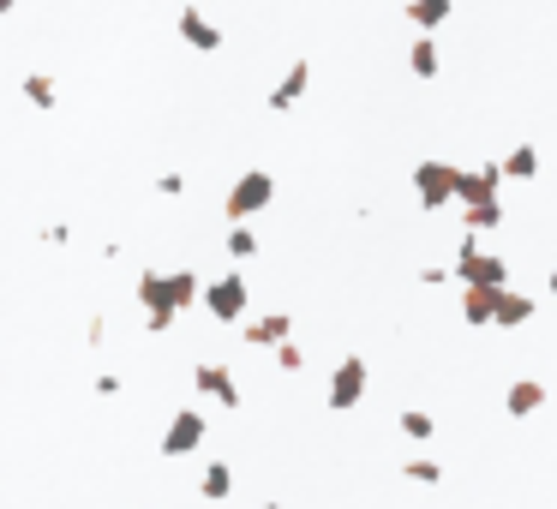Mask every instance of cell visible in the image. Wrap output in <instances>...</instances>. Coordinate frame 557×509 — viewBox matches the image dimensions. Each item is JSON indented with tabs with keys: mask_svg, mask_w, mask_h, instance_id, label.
Here are the masks:
<instances>
[{
	"mask_svg": "<svg viewBox=\"0 0 557 509\" xmlns=\"http://www.w3.org/2000/svg\"><path fill=\"white\" fill-rule=\"evenodd\" d=\"M270 198H276V174H270V168H246V174L228 186L222 210H228V222H234V228H246V216L270 210Z\"/></svg>",
	"mask_w": 557,
	"mask_h": 509,
	"instance_id": "cell-1",
	"label": "cell"
},
{
	"mask_svg": "<svg viewBox=\"0 0 557 509\" xmlns=\"http://www.w3.org/2000/svg\"><path fill=\"white\" fill-rule=\"evenodd\" d=\"M456 282L462 288H510V264L504 258H492V252H480V240H456Z\"/></svg>",
	"mask_w": 557,
	"mask_h": 509,
	"instance_id": "cell-2",
	"label": "cell"
},
{
	"mask_svg": "<svg viewBox=\"0 0 557 509\" xmlns=\"http://www.w3.org/2000/svg\"><path fill=\"white\" fill-rule=\"evenodd\" d=\"M138 306H144V324H150L156 336L174 330L180 306H174V282H168V270H144V276H138Z\"/></svg>",
	"mask_w": 557,
	"mask_h": 509,
	"instance_id": "cell-3",
	"label": "cell"
},
{
	"mask_svg": "<svg viewBox=\"0 0 557 509\" xmlns=\"http://www.w3.org/2000/svg\"><path fill=\"white\" fill-rule=\"evenodd\" d=\"M204 312L216 318V324H240L246 318V306H252V288L240 282V270H228V276H216V282H204Z\"/></svg>",
	"mask_w": 557,
	"mask_h": 509,
	"instance_id": "cell-4",
	"label": "cell"
},
{
	"mask_svg": "<svg viewBox=\"0 0 557 509\" xmlns=\"http://www.w3.org/2000/svg\"><path fill=\"white\" fill-rule=\"evenodd\" d=\"M366 378H372V372H366V360H360V354H348V360L330 372V390H324V402H330L336 414L360 408V402H366Z\"/></svg>",
	"mask_w": 557,
	"mask_h": 509,
	"instance_id": "cell-5",
	"label": "cell"
},
{
	"mask_svg": "<svg viewBox=\"0 0 557 509\" xmlns=\"http://www.w3.org/2000/svg\"><path fill=\"white\" fill-rule=\"evenodd\" d=\"M456 162H420L414 168V192H420V204L426 210H444V204H456Z\"/></svg>",
	"mask_w": 557,
	"mask_h": 509,
	"instance_id": "cell-6",
	"label": "cell"
},
{
	"mask_svg": "<svg viewBox=\"0 0 557 509\" xmlns=\"http://www.w3.org/2000/svg\"><path fill=\"white\" fill-rule=\"evenodd\" d=\"M498 186H504V174H498V162H480V168H462V174H456V204H462V210H474V204H492V198H498Z\"/></svg>",
	"mask_w": 557,
	"mask_h": 509,
	"instance_id": "cell-7",
	"label": "cell"
},
{
	"mask_svg": "<svg viewBox=\"0 0 557 509\" xmlns=\"http://www.w3.org/2000/svg\"><path fill=\"white\" fill-rule=\"evenodd\" d=\"M192 384H198L210 402H222V408H240V384H234V372H228L222 360H198V366H192Z\"/></svg>",
	"mask_w": 557,
	"mask_h": 509,
	"instance_id": "cell-8",
	"label": "cell"
},
{
	"mask_svg": "<svg viewBox=\"0 0 557 509\" xmlns=\"http://www.w3.org/2000/svg\"><path fill=\"white\" fill-rule=\"evenodd\" d=\"M204 432H210V426H204V414H198V408H180V414L168 420V438H162V456H192V450L204 444Z\"/></svg>",
	"mask_w": 557,
	"mask_h": 509,
	"instance_id": "cell-9",
	"label": "cell"
},
{
	"mask_svg": "<svg viewBox=\"0 0 557 509\" xmlns=\"http://www.w3.org/2000/svg\"><path fill=\"white\" fill-rule=\"evenodd\" d=\"M306 84H312V60L300 54V60H294V66H288V72L276 78V90H270V108H276V114H288V108H294V102L306 96Z\"/></svg>",
	"mask_w": 557,
	"mask_h": 509,
	"instance_id": "cell-10",
	"label": "cell"
},
{
	"mask_svg": "<svg viewBox=\"0 0 557 509\" xmlns=\"http://www.w3.org/2000/svg\"><path fill=\"white\" fill-rule=\"evenodd\" d=\"M240 336H246L252 348H270V354H276V348H282V342L294 336V318H288V312H264V318H252V324H246Z\"/></svg>",
	"mask_w": 557,
	"mask_h": 509,
	"instance_id": "cell-11",
	"label": "cell"
},
{
	"mask_svg": "<svg viewBox=\"0 0 557 509\" xmlns=\"http://www.w3.org/2000/svg\"><path fill=\"white\" fill-rule=\"evenodd\" d=\"M174 24H180V36H186L198 54H216V48H222V30H216L198 6H180V18H174Z\"/></svg>",
	"mask_w": 557,
	"mask_h": 509,
	"instance_id": "cell-12",
	"label": "cell"
},
{
	"mask_svg": "<svg viewBox=\"0 0 557 509\" xmlns=\"http://www.w3.org/2000/svg\"><path fill=\"white\" fill-rule=\"evenodd\" d=\"M546 408V384L540 378H516L510 390H504V414L510 420H528V414H540Z\"/></svg>",
	"mask_w": 557,
	"mask_h": 509,
	"instance_id": "cell-13",
	"label": "cell"
},
{
	"mask_svg": "<svg viewBox=\"0 0 557 509\" xmlns=\"http://www.w3.org/2000/svg\"><path fill=\"white\" fill-rule=\"evenodd\" d=\"M492 324H498V330H522V324H534V294H522V288H504V294H498V312H492Z\"/></svg>",
	"mask_w": 557,
	"mask_h": 509,
	"instance_id": "cell-14",
	"label": "cell"
},
{
	"mask_svg": "<svg viewBox=\"0 0 557 509\" xmlns=\"http://www.w3.org/2000/svg\"><path fill=\"white\" fill-rule=\"evenodd\" d=\"M498 294H504V288H462V318H468V324H492Z\"/></svg>",
	"mask_w": 557,
	"mask_h": 509,
	"instance_id": "cell-15",
	"label": "cell"
},
{
	"mask_svg": "<svg viewBox=\"0 0 557 509\" xmlns=\"http://www.w3.org/2000/svg\"><path fill=\"white\" fill-rule=\"evenodd\" d=\"M498 174H504V180H534V174H540V150H534V144H516V150L498 162Z\"/></svg>",
	"mask_w": 557,
	"mask_h": 509,
	"instance_id": "cell-16",
	"label": "cell"
},
{
	"mask_svg": "<svg viewBox=\"0 0 557 509\" xmlns=\"http://www.w3.org/2000/svg\"><path fill=\"white\" fill-rule=\"evenodd\" d=\"M198 492H204L210 504H228V498H234V474H228L222 462H210V468H204V480H198Z\"/></svg>",
	"mask_w": 557,
	"mask_h": 509,
	"instance_id": "cell-17",
	"label": "cell"
},
{
	"mask_svg": "<svg viewBox=\"0 0 557 509\" xmlns=\"http://www.w3.org/2000/svg\"><path fill=\"white\" fill-rule=\"evenodd\" d=\"M504 222V198H492V204H474V210H462V228H468V240L480 234V228H498Z\"/></svg>",
	"mask_w": 557,
	"mask_h": 509,
	"instance_id": "cell-18",
	"label": "cell"
},
{
	"mask_svg": "<svg viewBox=\"0 0 557 509\" xmlns=\"http://www.w3.org/2000/svg\"><path fill=\"white\" fill-rule=\"evenodd\" d=\"M396 426H402V438H414V444H426V438L438 432V420H432L426 408H402V420H396Z\"/></svg>",
	"mask_w": 557,
	"mask_h": 509,
	"instance_id": "cell-19",
	"label": "cell"
},
{
	"mask_svg": "<svg viewBox=\"0 0 557 509\" xmlns=\"http://www.w3.org/2000/svg\"><path fill=\"white\" fill-rule=\"evenodd\" d=\"M408 18H414L420 30H438V24L450 18V0H414V6H408Z\"/></svg>",
	"mask_w": 557,
	"mask_h": 509,
	"instance_id": "cell-20",
	"label": "cell"
},
{
	"mask_svg": "<svg viewBox=\"0 0 557 509\" xmlns=\"http://www.w3.org/2000/svg\"><path fill=\"white\" fill-rule=\"evenodd\" d=\"M24 102L30 108H54V78L48 72H24Z\"/></svg>",
	"mask_w": 557,
	"mask_h": 509,
	"instance_id": "cell-21",
	"label": "cell"
},
{
	"mask_svg": "<svg viewBox=\"0 0 557 509\" xmlns=\"http://www.w3.org/2000/svg\"><path fill=\"white\" fill-rule=\"evenodd\" d=\"M438 66H444V60H438V48H432V42H414L408 72H414V78H438Z\"/></svg>",
	"mask_w": 557,
	"mask_h": 509,
	"instance_id": "cell-22",
	"label": "cell"
},
{
	"mask_svg": "<svg viewBox=\"0 0 557 509\" xmlns=\"http://www.w3.org/2000/svg\"><path fill=\"white\" fill-rule=\"evenodd\" d=\"M222 246H228V258L240 264V258H252V252H258V234H252V228H228V240H222Z\"/></svg>",
	"mask_w": 557,
	"mask_h": 509,
	"instance_id": "cell-23",
	"label": "cell"
},
{
	"mask_svg": "<svg viewBox=\"0 0 557 509\" xmlns=\"http://www.w3.org/2000/svg\"><path fill=\"white\" fill-rule=\"evenodd\" d=\"M408 480H414V486H438L444 468H438V462H408Z\"/></svg>",
	"mask_w": 557,
	"mask_h": 509,
	"instance_id": "cell-24",
	"label": "cell"
},
{
	"mask_svg": "<svg viewBox=\"0 0 557 509\" xmlns=\"http://www.w3.org/2000/svg\"><path fill=\"white\" fill-rule=\"evenodd\" d=\"M276 366H282V372H300V366H306V354H300L294 342H282V348H276Z\"/></svg>",
	"mask_w": 557,
	"mask_h": 509,
	"instance_id": "cell-25",
	"label": "cell"
},
{
	"mask_svg": "<svg viewBox=\"0 0 557 509\" xmlns=\"http://www.w3.org/2000/svg\"><path fill=\"white\" fill-rule=\"evenodd\" d=\"M84 342H90V348H102V342H108V318H102V312L84 324Z\"/></svg>",
	"mask_w": 557,
	"mask_h": 509,
	"instance_id": "cell-26",
	"label": "cell"
},
{
	"mask_svg": "<svg viewBox=\"0 0 557 509\" xmlns=\"http://www.w3.org/2000/svg\"><path fill=\"white\" fill-rule=\"evenodd\" d=\"M120 390H126V378H120V372H102V378H96V396H120Z\"/></svg>",
	"mask_w": 557,
	"mask_h": 509,
	"instance_id": "cell-27",
	"label": "cell"
},
{
	"mask_svg": "<svg viewBox=\"0 0 557 509\" xmlns=\"http://www.w3.org/2000/svg\"><path fill=\"white\" fill-rule=\"evenodd\" d=\"M180 186H186V174H162V180H156L162 198H180Z\"/></svg>",
	"mask_w": 557,
	"mask_h": 509,
	"instance_id": "cell-28",
	"label": "cell"
},
{
	"mask_svg": "<svg viewBox=\"0 0 557 509\" xmlns=\"http://www.w3.org/2000/svg\"><path fill=\"white\" fill-rule=\"evenodd\" d=\"M420 282H426V288H444V282H450V270H444V264H426V270H420Z\"/></svg>",
	"mask_w": 557,
	"mask_h": 509,
	"instance_id": "cell-29",
	"label": "cell"
},
{
	"mask_svg": "<svg viewBox=\"0 0 557 509\" xmlns=\"http://www.w3.org/2000/svg\"><path fill=\"white\" fill-rule=\"evenodd\" d=\"M546 288H552V294H557V270H552V276H546Z\"/></svg>",
	"mask_w": 557,
	"mask_h": 509,
	"instance_id": "cell-30",
	"label": "cell"
},
{
	"mask_svg": "<svg viewBox=\"0 0 557 509\" xmlns=\"http://www.w3.org/2000/svg\"><path fill=\"white\" fill-rule=\"evenodd\" d=\"M264 509H282V504H264Z\"/></svg>",
	"mask_w": 557,
	"mask_h": 509,
	"instance_id": "cell-31",
	"label": "cell"
}]
</instances>
